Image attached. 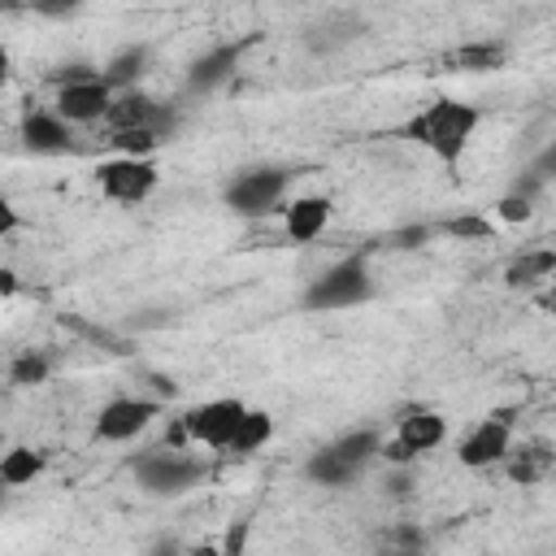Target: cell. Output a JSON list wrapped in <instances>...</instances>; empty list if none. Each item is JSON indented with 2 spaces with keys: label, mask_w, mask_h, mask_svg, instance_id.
Listing matches in <instances>:
<instances>
[{
  "label": "cell",
  "mask_w": 556,
  "mask_h": 556,
  "mask_svg": "<svg viewBox=\"0 0 556 556\" xmlns=\"http://www.w3.org/2000/svg\"><path fill=\"white\" fill-rule=\"evenodd\" d=\"M482 126V109L478 104H465V100H452V96H439V100H430L408 126H404V135L413 139V143H421L434 161H443V165H460V156L469 152V143H473V130Z\"/></svg>",
  "instance_id": "obj_1"
},
{
  "label": "cell",
  "mask_w": 556,
  "mask_h": 556,
  "mask_svg": "<svg viewBox=\"0 0 556 556\" xmlns=\"http://www.w3.org/2000/svg\"><path fill=\"white\" fill-rule=\"evenodd\" d=\"M369 295H374L369 261H365V252H352V256L334 261L326 274H317V278L304 287L300 304L313 308V313H343V308L365 304Z\"/></svg>",
  "instance_id": "obj_2"
},
{
  "label": "cell",
  "mask_w": 556,
  "mask_h": 556,
  "mask_svg": "<svg viewBox=\"0 0 556 556\" xmlns=\"http://www.w3.org/2000/svg\"><path fill=\"white\" fill-rule=\"evenodd\" d=\"M287 187H291V169H282V165H256V169H239L222 187V200L239 217H269V213L282 208Z\"/></svg>",
  "instance_id": "obj_3"
},
{
  "label": "cell",
  "mask_w": 556,
  "mask_h": 556,
  "mask_svg": "<svg viewBox=\"0 0 556 556\" xmlns=\"http://www.w3.org/2000/svg\"><path fill=\"white\" fill-rule=\"evenodd\" d=\"M135 478L148 495H187L204 478V460H195L187 452L156 447V452H143L135 460Z\"/></svg>",
  "instance_id": "obj_4"
},
{
  "label": "cell",
  "mask_w": 556,
  "mask_h": 556,
  "mask_svg": "<svg viewBox=\"0 0 556 556\" xmlns=\"http://www.w3.org/2000/svg\"><path fill=\"white\" fill-rule=\"evenodd\" d=\"M96 182H100V191H104L109 200H117V204H143V200L156 191L161 169H156L148 156H113V161H104V165L96 169Z\"/></svg>",
  "instance_id": "obj_5"
},
{
  "label": "cell",
  "mask_w": 556,
  "mask_h": 556,
  "mask_svg": "<svg viewBox=\"0 0 556 556\" xmlns=\"http://www.w3.org/2000/svg\"><path fill=\"white\" fill-rule=\"evenodd\" d=\"M508 447H513V408H500V413L482 417V421L460 439L456 456H460L465 469H491V465H500V460L508 456Z\"/></svg>",
  "instance_id": "obj_6"
},
{
  "label": "cell",
  "mask_w": 556,
  "mask_h": 556,
  "mask_svg": "<svg viewBox=\"0 0 556 556\" xmlns=\"http://www.w3.org/2000/svg\"><path fill=\"white\" fill-rule=\"evenodd\" d=\"M109 104H113V87L91 74V78H70L56 87V117L65 126H87V122H104L109 117Z\"/></svg>",
  "instance_id": "obj_7"
},
{
  "label": "cell",
  "mask_w": 556,
  "mask_h": 556,
  "mask_svg": "<svg viewBox=\"0 0 556 556\" xmlns=\"http://www.w3.org/2000/svg\"><path fill=\"white\" fill-rule=\"evenodd\" d=\"M243 413H248V408H243V400L222 395V400H208V404H195L191 413H182V426H187V439H191V443L226 447V443H230V434L239 430Z\"/></svg>",
  "instance_id": "obj_8"
},
{
  "label": "cell",
  "mask_w": 556,
  "mask_h": 556,
  "mask_svg": "<svg viewBox=\"0 0 556 556\" xmlns=\"http://www.w3.org/2000/svg\"><path fill=\"white\" fill-rule=\"evenodd\" d=\"M256 39H230V43H213L208 52H200L191 65H187V87L195 96H213L217 87H226L243 61V52L252 48Z\"/></svg>",
  "instance_id": "obj_9"
},
{
  "label": "cell",
  "mask_w": 556,
  "mask_h": 556,
  "mask_svg": "<svg viewBox=\"0 0 556 556\" xmlns=\"http://www.w3.org/2000/svg\"><path fill=\"white\" fill-rule=\"evenodd\" d=\"M156 413H161L156 400H130V395H117V400H109V404L96 413L91 434L104 439V443H126V439L143 434L148 421H152Z\"/></svg>",
  "instance_id": "obj_10"
},
{
  "label": "cell",
  "mask_w": 556,
  "mask_h": 556,
  "mask_svg": "<svg viewBox=\"0 0 556 556\" xmlns=\"http://www.w3.org/2000/svg\"><path fill=\"white\" fill-rule=\"evenodd\" d=\"M174 122H178L174 109H165L161 100H152V96H143V91L113 96L109 117H104L109 130H156V135H165Z\"/></svg>",
  "instance_id": "obj_11"
},
{
  "label": "cell",
  "mask_w": 556,
  "mask_h": 556,
  "mask_svg": "<svg viewBox=\"0 0 556 556\" xmlns=\"http://www.w3.org/2000/svg\"><path fill=\"white\" fill-rule=\"evenodd\" d=\"M330 213H334L330 195H300V200L282 204V235L291 243H313L330 226Z\"/></svg>",
  "instance_id": "obj_12"
},
{
  "label": "cell",
  "mask_w": 556,
  "mask_h": 556,
  "mask_svg": "<svg viewBox=\"0 0 556 556\" xmlns=\"http://www.w3.org/2000/svg\"><path fill=\"white\" fill-rule=\"evenodd\" d=\"M504 61H508V48L500 39H469L439 56V65L447 74H486V70H500Z\"/></svg>",
  "instance_id": "obj_13"
},
{
  "label": "cell",
  "mask_w": 556,
  "mask_h": 556,
  "mask_svg": "<svg viewBox=\"0 0 556 556\" xmlns=\"http://www.w3.org/2000/svg\"><path fill=\"white\" fill-rule=\"evenodd\" d=\"M70 126L56 117V113H48V109H35V113H26L22 117V143L30 148V152H43V156H52V152H65L70 148Z\"/></svg>",
  "instance_id": "obj_14"
},
{
  "label": "cell",
  "mask_w": 556,
  "mask_h": 556,
  "mask_svg": "<svg viewBox=\"0 0 556 556\" xmlns=\"http://www.w3.org/2000/svg\"><path fill=\"white\" fill-rule=\"evenodd\" d=\"M443 434H447V426H443V417H439L434 408H408V413L400 417V430H395V439H400L413 456H421V452L439 447V443H443Z\"/></svg>",
  "instance_id": "obj_15"
},
{
  "label": "cell",
  "mask_w": 556,
  "mask_h": 556,
  "mask_svg": "<svg viewBox=\"0 0 556 556\" xmlns=\"http://www.w3.org/2000/svg\"><path fill=\"white\" fill-rule=\"evenodd\" d=\"M504 469H508V478L521 482V486L543 482V478L552 473V443H547V439H530V443H521V447H508Z\"/></svg>",
  "instance_id": "obj_16"
},
{
  "label": "cell",
  "mask_w": 556,
  "mask_h": 556,
  "mask_svg": "<svg viewBox=\"0 0 556 556\" xmlns=\"http://www.w3.org/2000/svg\"><path fill=\"white\" fill-rule=\"evenodd\" d=\"M552 274H556V252H552V248H534V252H521V256L508 261L504 282H508V287H539V282H547Z\"/></svg>",
  "instance_id": "obj_17"
},
{
  "label": "cell",
  "mask_w": 556,
  "mask_h": 556,
  "mask_svg": "<svg viewBox=\"0 0 556 556\" xmlns=\"http://www.w3.org/2000/svg\"><path fill=\"white\" fill-rule=\"evenodd\" d=\"M269 434H274V417H269V413H261V408H248V413H243V421H239V430L230 434L226 452H235V456L261 452V447L269 443Z\"/></svg>",
  "instance_id": "obj_18"
},
{
  "label": "cell",
  "mask_w": 556,
  "mask_h": 556,
  "mask_svg": "<svg viewBox=\"0 0 556 556\" xmlns=\"http://www.w3.org/2000/svg\"><path fill=\"white\" fill-rule=\"evenodd\" d=\"M304 469H308V478H313L317 486H348V482L361 473V469H356V465H348L330 443H326V447H317V452L308 456V465H304Z\"/></svg>",
  "instance_id": "obj_19"
},
{
  "label": "cell",
  "mask_w": 556,
  "mask_h": 556,
  "mask_svg": "<svg viewBox=\"0 0 556 556\" xmlns=\"http://www.w3.org/2000/svg\"><path fill=\"white\" fill-rule=\"evenodd\" d=\"M39 473H43V452H35V447H9L0 456V482L4 486H26Z\"/></svg>",
  "instance_id": "obj_20"
},
{
  "label": "cell",
  "mask_w": 556,
  "mask_h": 556,
  "mask_svg": "<svg viewBox=\"0 0 556 556\" xmlns=\"http://www.w3.org/2000/svg\"><path fill=\"white\" fill-rule=\"evenodd\" d=\"M143 65H148V48L135 43V48H122V52L100 70V78H104L109 87H130V83L143 74Z\"/></svg>",
  "instance_id": "obj_21"
},
{
  "label": "cell",
  "mask_w": 556,
  "mask_h": 556,
  "mask_svg": "<svg viewBox=\"0 0 556 556\" xmlns=\"http://www.w3.org/2000/svg\"><path fill=\"white\" fill-rule=\"evenodd\" d=\"M330 447H334V452H339V456H343L348 465H356V469H365V465H369V460L378 456V447H382V434L365 426V430H352V434H343V439H334Z\"/></svg>",
  "instance_id": "obj_22"
},
{
  "label": "cell",
  "mask_w": 556,
  "mask_h": 556,
  "mask_svg": "<svg viewBox=\"0 0 556 556\" xmlns=\"http://www.w3.org/2000/svg\"><path fill=\"white\" fill-rule=\"evenodd\" d=\"M426 552V534L417 526H387L378 534V556H421Z\"/></svg>",
  "instance_id": "obj_23"
},
{
  "label": "cell",
  "mask_w": 556,
  "mask_h": 556,
  "mask_svg": "<svg viewBox=\"0 0 556 556\" xmlns=\"http://www.w3.org/2000/svg\"><path fill=\"white\" fill-rule=\"evenodd\" d=\"M48 374H52V365H48L43 352H22V356L9 361V382L13 387H39V382H48Z\"/></svg>",
  "instance_id": "obj_24"
},
{
  "label": "cell",
  "mask_w": 556,
  "mask_h": 556,
  "mask_svg": "<svg viewBox=\"0 0 556 556\" xmlns=\"http://www.w3.org/2000/svg\"><path fill=\"white\" fill-rule=\"evenodd\" d=\"M161 139H165V135H156V130H109V143H113L122 156H148V161H152V152L161 148Z\"/></svg>",
  "instance_id": "obj_25"
},
{
  "label": "cell",
  "mask_w": 556,
  "mask_h": 556,
  "mask_svg": "<svg viewBox=\"0 0 556 556\" xmlns=\"http://www.w3.org/2000/svg\"><path fill=\"white\" fill-rule=\"evenodd\" d=\"M439 230H443V235H452V239H478V243L495 239V226H491L482 213H460V217H447Z\"/></svg>",
  "instance_id": "obj_26"
},
{
  "label": "cell",
  "mask_w": 556,
  "mask_h": 556,
  "mask_svg": "<svg viewBox=\"0 0 556 556\" xmlns=\"http://www.w3.org/2000/svg\"><path fill=\"white\" fill-rule=\"evenodd\" d=\"M495 213H500V222H508V226H517V222H530V200L526 195H517V191H508L500 204H495Z\"/></svg>",
  "instance_id": "obj_27"
},
{
  "label": "cell",
  "mask_w": 556,
  "mask_h": 556,
  "mask_svg": "<svg viewBox=\"0 0 556 556\" xmlns=\"http://www.w3.org/2000/svg\"><path fill=\"white\" fill-rule=\"evenodd\" d=\"M430 235H434L430 226H404V230L387 235V243H391V248H421V243H426Z\"/></svg>",
  "instance_id": "obj_28"
},
{
  "label": "cell",
  "mask_w": 556,
  "mask_h": 556,
  "mask_svg": "<svg viewBox=\"0 0 556 556\" xmlns=\"http://www.w3.org/2000/svg\"><path fill=\"white\" fill-rule=\"evenodd\" d=\"M217 547H222V556H243V547H248V521H230V530H226V539Z\"/></svg>",
  "instance_id": "obj_29"
},
{
  "label": "cell",
  "mask_w": 556,
  "mask_h": 556,
  "mask_svg": "<svg viewBox=\"0 0 556 556\" xmlns=\"http://www.w3.org/2000/svg\"><path fill=\"white\" fill-rule=\"evenodd\" d=\"M378 456H382L387 465H413V460H417V456H413V452H408V447H404L400 439H382V447H378Z\"/></svg>",
  "instance_id": "obj_30"
},
{
  "label": "cell",
  "mask_w": 556,
  "mask_h": 556,
  "mask_svg": "<svg viewBox=\"0 0 556 556\" xmlns=\"http://www.w3.org/2000/svg\"><path fill=\"white\" fill-rule=\"evenodd\" d=\"M165 443H169L174 452H182V447L191 443V439H187V426H182V417H174V421L165 426Z\"/></svg>",
  "instance_id": "obj_31"
},
{
  "label": "cell",
  "mask_w": 556,
  "mask_h": 556,
  "mask_svg": "<svg viewBox=\"0 0 556 556\" xmlns=\"http://www.w3.org/2000/svg\"><path fill=\"white\" fill-rule=\"evenodd\" d=\"M148 556H187V547H182L174 534H165V539H156V543L148 547Z\"/></svg>",
  "instance_id": "obj_32"
},
{
  "label": "cell",
  "mask_w": 556,
  "mask_h": 556,
  "mask_svg": "<svg viewBox=\"0 0 556 556\" xmlns=\"http://www.w3.org/2000/svg\"><path fill=\"white\" fill-rule=\"evenodd\" d=\"M17 222H22V217H17V208L0 195V235H13V230H17Z\"/></svg>",
  "instance_id": "obj_33"
},
{
  "label": "cell",
  "mask_w": 556,
  "mask_h": 556,
  "mask_svg": "<svg viewBox=\"0 0 556 556\" xmlns=\"http://www.w3.org/2000/svg\"><path fill=\"white\" fill-rule=\"evenodd\" d=\"M9 74H13V56H9V48L0 43V87L9 83Z\"/></svg>",
  "instance_id": "obj_34"
},
{
  "label": "cell",
  "mask_w": 556,
  "mask_h": 556,
  "mask_svg": "<svg viewBox=\"0 0 556 556\" xmlns=\"http://www.w3.org/2000/svg\"><path fill=\"white\" fill-rule=\"evenodd\" d=\"M187 556H222V547H217V543H195Z\"/></svg>",
  "instance_id": "obj_35"
},
{
  "label": "cell",
  "mask_w": 556,
  "mask_h": 556,
  "mask_svg": "<svg viewBox=\"0 0 556 556\" xmlns=\"http://www.w3.org/2000/svg\"><path fill=\"white\" fill-rule=\"evenodd\" d=\"M0 495H4V482H0Z\"/></svg>",
  "instance_id": "obj_36"
}]
</instances>
